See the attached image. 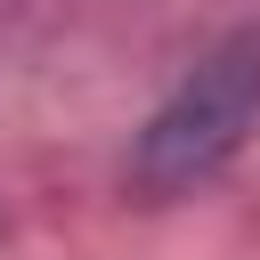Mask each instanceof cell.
<instances>
[{
    "label": "cell",
    "mask_w": 260,
    "mask_h": 260,
    "mask_svg": "<svg viewBox=\"0 0 260 260\" xmlns=\"http://www.w3.org/2000/svg\"><path fill=\"white\" fill-rule=\"evenodd\" d=\"M252 122H260V32H236V41H219L154 106V122L130 146V187L146 203H171V195L211 187L236 162V146H244Z\"/></svg>",
    "instance_id": "cell-1"
}]
</instances>
